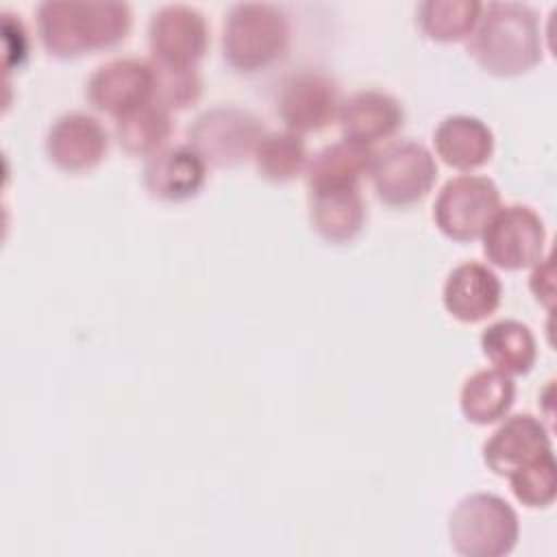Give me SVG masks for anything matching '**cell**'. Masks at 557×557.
<instances>
[{"label": "cell", "mask_w": 557, "mask_h": 557, "mask_svg": "<svg viewBox=\"0 0 557 557\" xmlns=\"http://www.w3.org/2000/svg\"><path fill=\"white\" fill-rule=\"evenodd\" d=\"M503 296V285L494 270L479 261H466L450 270L446 276L442 300L446 311L466 324L490 318Z\"/></svg>", "instance_id": "obj_15"}, {"label": "cell", "mask_w": 557, "mask_h": 557, "mask_svg": "<svg viewBox=\"0 0 557 557\" xmlns=\"http://www.w3.org/2000/svg\"><path fill=\"white\" fill-rule=\"evenodd\" d=\"M366 202L359 187L309 189V222L331 244L352 242L366 226Z\"/></svg>", "instance_id": "obj_18"}, {"label": "cell", "mask_w": 557, "mask_h": 557, "mask_svg": "<svg viewBox=\"0 0 557 557\" xmlns=\"http://www.w3.org/2000/svg\"><path fill=\"white\" fill-rule=\"evenodd\" d=\"M287 15L268 2L233 4L222 26V57L239 74H255L285 57Z\"/></svg>", "instance_id": "obj_3"}, {"label": "cell", "mask_w": 557, "mask_h": 557, "mask_svg": "<svg viewBox=\"0 0 557 557\" xmlns=\"http://www.w3.org/2000/svg\"><path fill=\"white\" fill-rule=\"evenodd\" d=\"M265 135L257 115L246 109L220 104L202 111L187 128V146L213 168H235L255 154Z\"/></svg>", "instance_id": "obj_5"}, {"label": "cell", "mask_w": 557, "mask_h": 557, "mask_svg": "<svg viewBox=\"0 0 557 557\" xmlns=\"http://www.w3.org/2000/svg\"><path fill=\"white\" fill-rule=\"evenodd\" d=\"M335 81L320 70H300L289 74L276 96V113L296 135L326 128L339 111Z\"/></svg>", "instance_id": "obj_9"}, {"label": "cell", "mask_w": 557, "mask_h": 557, "mask_svg": "<svg viewBox=\"0 0 557 557\" xmlns=\"http://www.w3.org/2000/svg\"><path fill=\"white\" fill-rule=\"evenodd\" d=\"M44 148L52 165L67 174H81L100 165L109 150V133L96 117L72 111L52 122Z\"/></svg>", "instance_id": "obj_12"}, {"label": "cell", "mask_w": 557, "mask_h": 557, "mask_svg": "<svg viewBox=\"0 0 557 557\" xmlns=\"http://www.w3.org/2000/svg\"><path fill=\"white\" fill-rule=\"evenodd\" d=\"M483 255L500 270H524L544 257L546 228L527 205L498 207L481 233Z\"/></svg>", "instance_id": "obj_8"}, {"label": "cell", "mask_w": 557, "mask_h": 557, "mask_svg": "<svg viewBox=\"0 0 557 557\" xmlns=\"http://www.w3.org/2000/svg\"><path fill=\"white\" fill-rule=\"evenodd\" d=\"M516 398V383L511 374H505L496 368L479 370L466 379L459 407L466 420L474 424H492L507 416Z\"/></svg>", "instance_id": "obj_20"}, {"label": "cell", "mask_w": 557, "mask_h": 557, "mask_svg": "<svg viewBox=\"0 0 557 557\" xmlns=\"http://www.w3.org/2000/svg\"><path fill=\"white\" fill-rule=\"evenodd\" d=\"M487 361L505 374H527L535 366L537 344L531 329L518 320H498L481 333Z\"/></svg>", "instance_id": "obj_21"}, {"label": "cell", "mask_w": 557, "mask_h": 557, "mask_svg": "<svg viewBox=\"0 0 557 557\" xmlns=\"http://www.w3.org/2000/svg\"><path fill=\"white\" fill-rule=\"evenodd\" d=\"M546 455H553L548 431L531 413L509 416L483 444V461L498 476H509Z\"/></svg>", "instance_id": "obj_13"}, {"label": "cell", "mask_w": 557, "mask_h": 557, "mask_svg": "<svg viewBox=\"0 0 557 557\" xmlns=\"http://www.w3.org/2000/svg\"><path fill=\"white\" fill-rule=\"evenodd\" d=\"M133 13L126 2L48 0L37 7V35L57 59H78L126 39Z\"/></svg>", "instance_id": "obj_2"}, {"label": "cell", "mask_w": 557, "mask_h": 557, "mask_svg": "<svg viewBox=\"0 0 557 557\" xmlns=\"http://www.w3.org/2000/svg\"><path fill=\"white\" fill-rule=\"evenodd\" d=\"M172 133V113L154 100L115 120L120 148L131 157H150L161 150Z\"/></svg>", "instance_id": "obj_22"}, {"label": "cell", "mask_w": 557, "mask_h": 557, "mask_svg": "<svg viewBox=\"0 0 557 557\" xmlns=\"http://www.w3.org/2000/svg\"><path fill=\"white\" fill-rule=\"evenodd\" d=\"M498 207L500 191L492 178L459 174L440 189L433 205V222L448 239L472 242L481 237Z\"/></svg>", "instance_id": "obj_7"}, {"label": "cell", "mask_w": 557, "mask_h": 557, "mask_svg": "<svg viewBox=\"0 0 557 557\" xmlns=\"http://www.w3.org/2000/svg\"><path fill=\"white\" fill-rule=\"evenodd\" d=\"M520 524L513 507L487 492H476L457 503L448 520V540L463 557H503L518 542Z\"/></svg>", "instance_id": "obj_4"}, {"label": "cell", "mask_w": 557, "mask_h": 557, "mask_svg": "<svg viewBox=\"0 0 557 557\" xmlns=\"http://www.w3.org/2000/svg\"><path fill=\"white\" fill-rule=\"evenodd\" d=\"M255 168L270 183H287L300 176L309 165L302 135L292 131L265 133L255 148Z\"/></svg>", "instance_id": "obj_23"}, {"label": "cell", "mask_w": 557, "mask_h": 557, "mask_svg": "<svg viewBox=\"0 0 557 557\" xmlns=\"http://www.w3.org/2000/svg\"><path fill=\"white\" fill-rule=\"evenodd\" d=\"M152 63L154 85H152V100L163 109L183 111L198 102L202 94V81L196 67H172Z\"/></svg>", "instance_id": "obj_25"}, {"label": "cell", "mask_w": 557, "mask_h": 557, "mask_svg": "<svg viewBox=\"0 0 557 557\" xmlns=\"http://www.w3.org/2000/svg\"><path fill=\"white\" fill-rule=\"evenodd\" d=\"M152 63L135 57L111 59L94 70L85 96L89 104L115 120L152 100Z\"/></svg>", "instance_id": "obj_11"}, {"label": "cell", "mask_w": 557, "mask_h": 557, "mask_svg": "<svg viewBox=\"0 0 557 557\" xmlns=\"http://www.w3.org/2000/svg\"><path fill=\"white\" fill-rule=\"evenodd\" d=\"M372 148L342 139L324 146L309 159L307 185L309 189H335V187H359V178L370 172Z\"/></svg>", "instance_id": "obj_19"}, {"label": "cell", "mask_w": 557, "mask_h": 557, "mask_svg": "<svg viewBox=\"0 0 557 557\" xmlns=\"http://www.w3.org/2000/svg\"><path fill=\"white\" fill-rule=\"evenodd\" d=\"M481 9L476 0H426L418 4L416 22L429 39L450 44L470 37Z\"/></svg>", "instance_id": "obj_24"}, {"label": "cell", "mask_w": 557, "mask_h": 557, "mask_svg": "<svg viewBox=\"0 0 557 557\" xmlns=\"http://www.w3.org/2000/svg\"><path fill=\"white\" fill-rule=\"evenodd\" d=\"M403 107L400 102L376 89H366L348 96L337 111V122L344 139L372 146L381 139H387L403 126Z\"/></svg>", "instance_id": "obj_16"}, {"label": "cell", "mask_w": 557, "mask_h": 557, "mask_svg": "<svg viewBox=\"0 0 557 557\" xmlns=\"http://www.w3.org/2000/svg\"><path fill=\"white\" fill-rule=\"evenodd\" d=\"M368 174L383 205L405 209L431 191L437 178V163L422 144L405 139L374 152Z\"/></svg>", "instance_id": "obj_6"}, {"label": "cell", "mask_w": 557, "mask_h": 557, "mask_svg": "<svg viewBox=\"0 0 557 557\" xmlns=\"http://www.w3.org/2000/svg\"><path fill=\"white\" fill-rule=\"evenodd\" d=\"M209 46L205 15L189 4H163L148 22L152 61L172 67H196Z\"/></svg>", "instance_id": "obj_10"}, {"label": "cell", "mask_w": 557, "mask_h": 557, "mask_svg": "<svg viewBox=\"0 0 557 557\" xmlns=\"http://www.w3.org/2000/svg\"><path fill=\"white\" fill-rule=\"evenodd\" d=\"M433 146L446 165L459 172H472L492 159L494 135L483 120L457 113L437 124Z\"/></svg>", "instance_id": "obj_17"}, {"label": "cell", "mask_w": 557, "mask_h": 557, "mask_svg": "<svg viewBox=\"0 0 557 557\" xmlns=\"http://www.w3.org/2000/svg\"><path fill=\"white\" fill-rule=\"evenodd\" d=\"M207 181V163L185 146H163L146 157L141 183L146 191L165 202H183L202 189Z\"/></svg>", "instance_id": "obj_14"}, {"label": "cell", "mask_w": 557, "mask_h": 557, "mask_svg": "<svg viewBox=\"0 0 557 557\" xmlns=\"http://www.w3.org/2000/svg\"><path fill=\"white\" fill-rule=\"evenodd\" d=\"M468 52L476 65L500 78L522 76L542 63V30L537 13L524 2L483 4Z\"/></svg>", "instance_id": "obj_1"}, {"label": "cell", "mask_w": 557, "mask_h": 557, "mask_svg": "<svg viewBox=\"0 0 557 557\" xmlns=\"http://www.w3.org/2000/svg\"><path fill=\"white\" fill-rule=\"evenodd\" d=\"M509 485L513 496L531 509L548 507L557 494V466L555 455H546L535 463L511 472Z\"/></svg>", "instance_id": "obj_26"}]
</instances>
